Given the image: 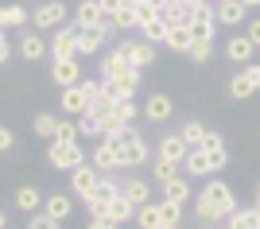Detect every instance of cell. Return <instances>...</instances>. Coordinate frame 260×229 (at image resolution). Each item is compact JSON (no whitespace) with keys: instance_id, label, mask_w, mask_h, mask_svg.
Segmentation results:
<instances>
[{"instance_id":"obj_49","label":"cell","mask_w":260,"mask_h":229,"mask_svg":"<svg viewBox=\"0 0 260 229\" xmlns=\"http://www.w3.org/2000/svg\"><path fill=\"white\" fill-rule=\"evenodd\" d=\"M0 229H8V214L4 210H0Z\"/></svg>"},{"instance_id":"obj_24","label":"cell","mask_w":260,"mask_h":229,"mask_svg":"<svg viewBox=\"0 0 260 229\" xmlns=\"http://www.w3.org/2000/svg\"><path fill=\"white\" fill-rule=\"evenodd\" d=\"M183 171H186V175H198V179H210V175H214V167H210V155L202 152V148H190V152H186V159H183Z\"/></svg>"},{"instance_id":"obj_15","label":"cell","mask_w":260,"mask_h":229,"mask_svg":"<svg viewBox=\"0 0 260 229\" xmlns=\"http://www.w3.org/2000/svg\"><path fill=\"white\" fill-rule=\"evenodd\" d=\"M186 152H190V148H186L183 132H167V136L159 140V148H155V155H159V159H171V163H183Z\"/></svg>"},{"instance_id":"obj_53","label":"cell","mask_w":260,"mask_h":229,"mask_svg":"<svg viewBox=\"0 0 260 229\" xmlns=\"http://www.w3.org/2000/svg\"><path fill=\"white\" fill-rule=\"evenodd\" d=\"M159 229H179V225H159Z\"/></svg>"},{"instance_id":"obj_30","label":"cell","mask_w":260,"mask_h":229,"mask_svg":"<svg viewBox=\"0 0 260 229\" xmlns=\"http://www.w3.org/2000/svg\"><path fill=\"white\" fill-rule=\"evenodd\" d=\"M109 218L117 221V225H124V221H136V202H128L124 194L113 198V206H109Z\"/></svg>"},{"instance_id":"obj_42","label":"cell","mask_w":260,"mask_h":229,"mask_svg":"<svg viewBox=\"0 0 260 229\" xmlns=\"http://www.w3.org/2000/svg\"><path fill=\"white\" fill-rule=\"evenodd\" d=\"M78 86H82V93H86V101H89V105H93V101H98L101 93H105V89H101V78H82Z\"/></svg>"},{"instance_id":"obj_52","label":"cell","mask_w":260,"mask_h":229,"mask_svg":"<svg viewBox=\"0 0 260 229\" xmlns=\"http://www.w3.org/2000/svg\"><path fill=\"white\" fill-rule=\"evenodd\" d=\"M245 4H249V8H256V4H260V0H245Z\"/></svg>"},{"instance_id":"obj_19","label":"cell","mask_w":260,"mask_h":229,"mask_svg":"<svg viewBox=\"0 0 260 229\" xmlns=\"http://www.w3.org/2000/svg\"><path fill=\"white\" fill-rule=\"evenodd\" d=\"M252 55H256V43H252L249 35H233V39L225 43V58H229V62H237V66L252 62Z\"/></svg>"},{"instance_id":"obj_22","label":"cell","mask_w":260,"mask_h":229,"mask_svg":"<svg viewBox=\"0 0 260 229\" xmlns=\"http://www.w3.org/2000/svg\"><path fill=\"white\" fill-rule=\"evenodd\" d=\"M58 105H62L66 117H78V113L89 109V101H86V93H82V86H66L62 97H58Z\"/></svg>"},{"instance_id":"obj_20","label":"cell","mask_w":260,"mask_h":229,"mask_svg":"<svg viewBox=\"0 0 260 229\" xmlns=\"http://www.w3.org/2000/svg\"><path fill=\"white\" fill-rule=\"evenodd\" d=\"M202 152L210 155V167H214V175L229 163V148H225V140H221L217 132H206V140H202Z\"/></svg>"},{"instance_id":"obj_3","label":"cell","mask_w":260,"mask_h":229,"mask_svg":"<svg viewBox=\"0 0 260 229\" xmlns=\"http://www.w3.org/2000/svg\"><path fill=\"white\" fill-rule=\"evenodd\" d=\"M113 148H117L120 167H140V163H148V155H152V148H148V140L136 132V124H128L124 136H113Z\"/></svg>"},{"instance_id":"obj_11","label":"cell","mask_w":260,"mask_h":229,"mask_svg":"<svg viewBox=\"0 0 260 229\" xmlns=\"http://www.w3.org/2000/svg\"><path fill=\"white\" fill-rule=\"evenodd\" d=\"M98 183H101V171L89 163V159H86L82 167H74V171H70V194L82 198V202L93 194V186H98Z\"/></svg>"},{"instance_id":"obj_9","label":"cell","mask_w":260,"mask_h":229,"mask_svg":"<svg viewBox=\"0 0 260 229\" xmlns=\"http://www.w3.org/2000/svg\"><path fill=\"white\" fill-rule=\"evenodd\" d=\"M117 47L128 55V62L136 66V70H148V66L155 62V43H148V39H132V35H124V39H117Z\"/></svg>"},{"instance_id":"obj_16","label":"cell","mask_w":260,"mask_h":229,"mask_svg":"<svg viewBox=\"0 0 260 229\" xmlns=\"http://www.w3.org/2000/svg\"><path fill=\"white\" fill-rule=\"evenodd\" d=\"M0 20H4V31H23L31 23V12L23 8V0H16V4H0Z\"/></svg>"},{"instance_id":"obj_12","label":"cell","mask_w":260,"mask_h":229,"mask_svg":"<svg viewBox=\"0 0 260 229\" xmlns=\"http://www.w3.org/2000/svg\"><path fill=\"white\" fill-rule=\"evenodd\" d=\"M51 82L58 89L78 86V82H82V62H78V55L74 58H51Z\"/></svg>"},{"instance_id":"obj_32","label":"cell","mask_w":260,"mask_h":229,"mask_svg":"<svg viewBox=\"0 0 260 229\" xmlns=\"http://www.w3.org/2000/svg\"><path fill=\"white\" fill-rule=\"evenodd\" d=\"M179 132H183L186 148H202V140H206V132H210V128L202 124V120H186V124H183Z\"/></svg>"},{"instance_id":"obj_7","label":"cell","mask_w":260,"mask_h":229,"mask_svg":"<svg viewBox=\"0 0 260 229\" xmlns=\"http://www.w3.org/2000/svg\"><path fill=\"white\" fill-rule=\"evenodd\" d=\"M256 89H260V62H245L241 74L229 78V97L233 101H249Z\"/></svg>"},{"instance_id":"obj_21","label":"cell","mask_w":260,"mask_h":229,"mask_svg":"<svg viewBox=\"0 0 260 229\" xmlns=\"http://www.w3.org/2000/svg\"><path fill=\"white\" fill-rule=\"evenodd\" d=\"M124 70H132V62L120 47H113V51L101 55V78H117V74H124Z\"/></svg>"},{"instance_id":"obj_1","label":"cell","mask_w":260,"mask_h":229,"mask_svg":"<svg viewBox=\"0 0 260 229\" xmlns=\"http://www.w3.org/2000/svg\"><path fill=\"white\" fill-rule=\"evenodd\" d=\"M237 198H233V186L221 183V179H206L202 194L194 198V218L202 225H225L233 214H237Z\"/></svg>"},{"instance_id":"obj_25","label":"cell","mask_w":260,"mask_h":229,"mask_svg":"<svg viewBox=\"0 0 260 229\" xmlns=\"http://www.w3.org/2000/svg\"><path fill=\"white\" fill-rule=\"evenodd\" d=\"M43 198L47 194H39L31 183H23L20 190H16V210H23V214H39V210H43Z\"/></svg>"},{"instance_id":"obj_44","label":"cell","mask_w":260,"mask_h":229,"mask_svg":"<svg viewBox=\"0 0 260 229\" xmlns=\"http://www.w3.org/2000/svg\"><path fill=\"white\" fill-rule=\"evenodd\" d=\"M12 51H16V43L8 39V31H0V66H4V62L12 58Z\"/></svg>"},{"instance_id":"obj_18","label":"cell","mask_w":260,"mask_h":229,"mask_svg":"<svg viewBox=\"0 0 260 229\" xmlns=\"http://www.w3.org/2000/svg\"><path fill=\"white\" fill-rule=\"evenodd\" d=\"M43 210L51 214V218L66 221L70 214H74V194H70V190H54V194H47V198H43Z\"/></svg>"},{"instance_id":"obj_37","label":"cell","mask_w":260,"mask_h":229,"mask_svg":"<svg viewBox=\"0 0 260 229\" xmlns=\"http://www.w3.org/2000/svg\"><path fill=\"white\" fill-rule=\"evenodd\" d=\"M78 120L74 117H58V128H54V140H62V144H78Z\"/></svg>"},{"instance_id":"obj_38","label":"cell","mask_w":260,"mask_h":229,"mask_svg":"<svg viewBox=\"0 0 260 229\" xmlns=\"http://www.w3.org/2000/svg\"><path fill=\"white\" fill-rule=\"evenodd\" d=\"M35 136H43V140H54V128H58V117L54 113H39V117L31 120Z\"/></svg>"},{"instance_id":"obj_27","label":"cell","mask_w":260,"mask_h":229,"mask_svg":"<svg viewBox=\"0 0 260 229\" xmlns=\"http://www.w3.org/2000/svg\"><path fill=\"white\" fill-rule=\"evenodd\" d=\"M167 35H171V23L163 20V16L140 23V39H148V43H167Z\"/></svg>"},{"instance_id":"obj_2","label":"cell","mask_w":260,"mask_h":229,"mask_svg":"<svg viewBox=\"0 0 260 229\" xmlns=\"http://www.w3.org/2000/svg\"><path fill=\"white\" fill-rule=\"evenodd\" d=\"M117 31H120V27H117L113 16H105L101 23H86V27L78 23V58H82V55H101V47H105Z\"/></svg>"},{"instance_id":"obj_41","label":"cell","mask_w":260,"mask_h":229,"mask_svg":"<svg viewBox=\"0 0 260 229\" xmlns=\"http://www.w3.org/2000/svg\"><path fill=\"white\" fill-rule=\"evenodd\" d=\"M62 221L58 218H51L47 210H39V214H31V221H27V229H58Z\"/></svg>"},{"instance_id":"obj_54","label":"cell","mask_w":260,"mask_h":229,"mask_svg":"<svg viewBox=\"0 0 260 229\" xmlns=\"http://www.w3.org/2000/svg\"><path fill=\"white\" fill-rule=\"evenodd\" d=\"M0 31H4V20H0Z\"/></svg>"},{"instance_id":"obj_45","label":"cell","mask_w":260,"mask_h":229,"mask_svg":"<svg viewBox=\"0 0 260 229\" xmlns=\"http://www.w3.org/2000/svg\"><path fill=\"white\" fill-rule=\"evenodd\" d=\"M12 148H16V132L0 124V152H12Z\"/></svg>"},{"instance_id":"obj_55","label":"cell","mask_w":260,"mask_h":229,"mask_svg":"<svg viewBox=\"0 0 260 229\" xmlns=\"http://www.w3.org/2000/svg\"><path fill=\"white\" fill-rule=\"evenodd\" d=\"M214 4H217V0H214Z\"/></svg>"},{"instance_id":"obj_10","label":"cell","mask_w":260,"mask_h":229,"mask_svg":"<svg viewBox=\"0 0 260 229\" xmlns=\"http://www.w3.org/2000/svg\"><path fill=\"white\" fill-rule=\"evenodd\" d=\"M78 55V23H62L51 31V58H74Z\"/></svg>"},{"instance_id":"obj_4","label":"cell","mask_w":260,"mask_h":229,"mask_svg":"<svg viewBox=\"0 0 260 229\" xmlns=\"http://www.w3.org/2000/svg\"><path fill=\"white\" fill-rule=\"evenodd\" d=\"M16 55H20L23 62H43V58L51 55V39H47V31H39V27H23V31L16 35Z\"/></svg>"},{"instance_id":"obj_39","label":"cell","mask_w":260,"mask_h":229,"mask_svg":"<svg viewBox=\"0 0 260 229\" xmlns=\"http://www.w3.org/2000/svg\"><path fill=\"white\" fill-rule=\"evenodd\" d=\"M179 167L183 163H171V159H159V155H155V171H152V179L155 183H171V179H179Z\"/></svg>"},{"instance_id":"obj_34","label":"cell","mask_w":260,"mask_h":229,"mask_svg":"<svg viewBox=\"0 0 260 229\" xmlns=\"http://www.w3.org/2000/svg\"><path fill=\"white\" fill-rule=\"evenodd\" d=\"M225 229H260V214L252 206L249 210H237V214L225 221Z\"/></svg>"},{"instance_id":"obj_40","label":"cell","mask_w":260,"mask_h":229,"mask_svg":"<svg viewBox=\"0 0 260 229\" xmlns=\"http://www.w3.org/2000/svg\"><path fill=\"white\" fill-rule=\"evenodd\" d=\"M159 210H163V225H183V202H171V198H163Z\"/></svg>"},{"instance_id":"obj_48","label":"cell","mask_w":260,"mask_h":229,"mask_svg":"<svg viewBox=\"0 0 260 229\" xmlns=\"http://www.w3.org/2000/svg\"><path fill=\"white\" fill-rule=\"evenodd\" d=\"M101 8H105V16H113V12L120 8V0H101Z\"/></svg>"},{"instance_id":"obj_23","label":"cell","mask_w":260,"mask_h":229,"mask_svg":"<svg viewBox=\"0 0 260 229\" xmlns=\"http://www.w3.org/2000/svg\"><path fill=\"white\" fill-rule=\"evenodd\" d=\"M214 31H217V16H214V8L194 12V20H190V35H194V39H214Z\"/></svg>"},{"instance_id":"obj_13","label":"cell","mask_w":260,"mask_h":229,"mask_svg":"<svg viewBox=\"0 0 260 229\" xmlns=\"http://www.w3.org/2000/svg\"><path fill=\"white\" fill-rule=\"evenodd\" d=\"M214 16H217V23L237 27V23H245V16H249V4H245V0H217Z\"/></svg>"},{"instance_id":"obj_47","label":"cell","mask_w":260,"mask_h":229,"mask_svg":"<svg viewBox=\"0 0 260 229\" xmlns=\"http://www.w3.org/2000/svg\"><path fill=\"white\" fill-rule=\"evenodd\" d=\"M252 39V43H256V51H260V20H249V31H245Z\"/></svg>"},{"instance_id":"obj_50","label":"cell","mask_w":260,"mask_h":229,"mask_svg":"<svg viewBox=\"0 0 260 229\" xmlns=\"http://www.w3.org/2000/svg\"><path fill=\"white\" fill-rule=\"evenodd\" d=\"M124 4H132V8H140V4H144V0H124Z\"/></svg>"},{"instance_id":"obj_6","label":"cell","mask_w":260,"mask_h":229,"mask_svg":"<svg viewBox=\"0 0 260 229\" xmlns=\"http://www.w3.org/2000/svg\"><path fill=\"white\" fill-rule=\"evenodd\" d=\"M66 16H70V8H66L62 0H43V4H35L31 8V27H39V31L51 35L54 27H62Z\"/></svg>"},{"instance_id":"obj_17","label":"cell","mask_w":260,"mask_h":229,"mask_svg":"<svg viewBox=\"0 0 260 229\" xmlns=\"http://www.w3.org/2000/svg\"><path fill=\"white\" fill-rule=\"evenodd\" d=\"M89 163L98 167L101 175H109V171H117V148H113V140H98L93 144V152H89Z\"/></svg>"},{"instance_id":"obj_29","label":"cell","mask_w":260,"mask_h":229,"mask_svg":"<svg viewBox=\"0 0 260 229\" xmlns=\"http://www.w3.org/2000/svg\"><path fill=\"white\" fill-rule=\"evenodd\" d=\"M136 225H140V229H159L163 225L159 202H144V206H136Z\"/></svg>"},{"instance_id":"obj_8","label":"cell","mask_w":260,"mask_h":229,"mask_svg":"<svg viewBox=\"0 0 260 229\" xmlns=\"http://www.w3.org/2000/svg\"><path fill=\"white\" fill-rule=\"evenodd\" d=\"M120 194V186L113 183V179H105L101 175V183L93 186V194L86 198V214L89 218H101V214H109V206H113V198Z\"/></svg>"},{"instance_id":"obj_31","label":"cell","mask_w":260,"mask_h":229,"mask_svg":"<svg viewBox=\"0 0 260 229\" xmlns=\"http://www.w3.org/2000/svg\"><path fill=\"white\" fill-rule=\"evenodd\" d=\"M113 20H117L120 31H132V27H140V12L132 8V4H124V0H120V8L113 12Z\"/></svg>"},{"instance_id":"obj_14","label":"cell","mask_w":260,"mask_h":229,"mask_svg":"<svg viewBox=\"0 0 260 229\" xmlns=\"http://www.w3.org/2000/svg\"><path fill=\"white\" fill-rule=\"evenodd\" d=\"M175 113V101L167 93H152V97L144 101V120H152V124H163V120H171Z\"/></svg>"},{"instance_id":"obj_35","label":"cell","mask_w":260,"mask_h":229,"mask_svg":"<svg viewBox=\"0 0 260 229\" xmlns=\"http://www.w3.org/2000/svg\"><path fill=\"white\" fill-rule=\"evenodd\" d=\"M186 58H190V62H198V66H206L210 58H214V39H194V43H190V51H186Z\"/></svg>"},{"instance_id":"obj_51","label":"cell","mask_w":260,"mask_h":229,"mask_svg":"<svg viewBox=\"0 0 260 229\" xmlns=\"http://www.w3.org/2000/svg\"><path fill=\"white\" fill-rule=\"evenodd\" d=\"M252 210H256V214H260V194H256V202H252Z\"/></svg>"},{"instance_id":"obj_5","label":"cell","mask_w":260,"mask_h":229,"mask_svg":"<svg viewBox=\"0 0 260 229\" xmlns=\"http://www.w3.org/2000/svg\"><path fill=\"white\" fill-rule=\"evenodd\" d=\"M47 163H51L54 171H74V167L86 163V148H82V144L51 140V148H47Z\"/></svg>"},{"instance_id":"obj_46","label":"cell","mask_w":260,"mask_h":229,"mask_svg":"<svg viewBox=\"0 0 260 229\" xmlns=\"http://www.w3.org/2000/svg\"><path fill=\"white\" fill-rule=\"evenodd\" d=\"M86 229H120V225L109 218V214H101V218H89V225H86Z\"/></svg>"},{"instance_id":"obj_28","label":"cell","mask_w":260,"mask_h":229,"mask_svg":"<svg viewBox=\"0 0 260 229\" xmlns=\"http://www.w3.org/2000/svg\"><path fill=\"white\" fill-rule=\"evenodd\" d=\"M120 194L128 198V202H136V206H144V202H152V186L144 183V179H124V183H120Z\"/></svg>"},{"instance_id":"obj_43","label":"cell","mask_w":260,"mask_h":229,"mask_svg":"<svg viewBox=\"0 0 260 229\" xmlns=\"http://www.w3.org/2000/svg\"><path fill=\"white\" fill-rule=\"evenodd\" d=\"M117 113H120V117H124V120H128V124H136V120H140L144 117V109H140V105H136V101H120V105H117Z\"/></svg>"},{"instance_id":"obj_36","label":"cell","mask_w":260,"mask_h":229,"mask_svg":"<svg viewBox=\"0 0 260 229\" xmlns=\"http://www.w3.org/2000/svg\"><path fill=\"white\" fill-rule=\"evenodd\" d=\"M163 198H171V202H186L190 198V183H186V175L171 179V183H163Z\"/></svg>"},{"instance_id":"obj_33","label":"cell","mask_w":260,"mask_h":229,"mask_svg":"<svg viewBox=\"0 0 260 229\" xmlns=\"http://www.w3.org/2000/svg\"><path fill=\"white\" fill-rule=\"evenodd\" d=\"M190 43H194V35H190V27H171V35H167V43L171 51H179V55H186L190 51Z\"/></svg>"},{"instance_id":"obj_26","label":"cell","mask_w":260,"mask_h":229,"mask_svg":"<svg viewBox=\"0 0 260 229\" xmlns=\"http://www.w3.org/2000/svg\"><path fill=\"white\" fill-rule=\"evenodd\" d=\"M105 20V8H101V0H78V8H74V23H101Z\"/></svg>"}]
</instances>
